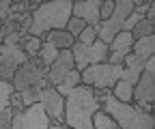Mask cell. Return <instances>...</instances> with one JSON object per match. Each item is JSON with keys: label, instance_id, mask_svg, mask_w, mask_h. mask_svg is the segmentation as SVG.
Masks as SVG:
<instances>
[{"label": "cell", "instance_id": "6da1fadb", "mask_svg": "<svg viewBox=\"0 0 155 129\" xmlns=\"http://www.w3.org/2000/svg\"><path fill=\"white\" fill-rule=\"evenodd\" d=\"M101 110L99 99L95 97V88L75 86L65 97V125L71 129H93V114Z\"/></svg>", "mask_w": 155, "mask_h": 129}, {"label": "cell", "instance_id": "7a4b0ae2", "mask_svg": "<svg viewBox=\"0 0 155 129\" xmlns=\"http://www.w3.org/2000/svg\"><path fill=\"white\" fill-rule=\"evenodd\" d=\"M73 0H54V2H41L32 13V26L28 30L30 37H45L50 30H65L67 22L71 20Z\"/></svg>", "mask_w": 155, "mask_h": 129}, {"label": "cell", "instance_id": "3957f363", "mask_svg": "<svg viewBox=\"0 0 155 129\" xmlns=\"http://www.w3.org/2000/svg\"><path fill=\"white\" fill-rule=\"evenodd\" d=\"M101 110L119 125V129H153L155 118L151 112H142L134 103H123L106 93L101 99Z\"/></svg>", "mask_w": 155, "mask_h": 129}, {"label": "cell", "instance_id": "277c9868", "mask_svg": "<svg viewBox=\"0 0 155 129\" xmlns=\"http://www.w3.org/2000/svg\"><path fill=\"white\" fill-rule=\"evenodd\" d=\"M15 93H24V90H37V93H41V90L48 84V69H43L41 65H39L37 58H28L22 67H19L15 71V76L11 80Z\"/></svg>", "mask_w": 155, "mask_h": 129}, {"label": "cell", "instance_id": "5b68a950", "mask_svg": "<svg viewBox=\"0 0 155 129\" xmlns=\"http://www.w3.org/2000/svg\"><path fill=\"white\" fill-rule=\"evenodd\" d=\"M123 65H110V63H99L91 65L80 73V80L84 86L97 88V90H110L116 82L121 80Z\"/></svg>", "mask_w": 155, "mask_h": 129}, {"label": "cell", "instance_id": "8992f818", "mask_svg": "<svg viewBox=\"0 0 155 129\" xmlns=\"http://www.w3.org/2000/svg\"><path fill=\"white\" fill-rule=\"evenodd\" d=\"M134 13V0H116L114 2V11L112 15L108 17L106 22H99L95 26V34H97V39H99L101 43H110L116 34L121 32L125 20Z\"/></svg>", "mask_w": 155, "mask_h": 129}, {"label": "cell", "instance_id": "52a82bcc", "mask_svg": "<svg viewBox=\"0 0 155 129\" xmlns=\"http://www.w3.org/2000/svg\"><path fill=\"white\" fill-rule=\"evenodd\" d=\"M71 56H73V67L75 71H84L86 67L91 65H99V63H106L108 60V45L101 43L97 39L95 43L86 45V43H80V41H73L71 45Z\"/></svg>", "mask_w": 155, "mask_h": 129}, {"label": "cell", "instance_id": "ba28073f", "mask_svg": "<svg viewBox=\"0 0 155 129\" xmlns=\"http://www.w3.org/2000/svg\"><path fill=\"white\" fill-rule=\"evenodd\" d=\"M50 123H52V118L45 114L43 105L35 103L13 114L11 129H50Z\"/></svg>", "mask_w": 155, "mask_h": 129}, {"label": "cell", "instance_id": "9c48e42d", "mask_svg": "<svg viewBox=\"0 0 155 129\" xmlns=\"http://www.w3.org/2000/svg\"><path fill=\"white\" fill-rule=\"evenodd\" d=\"M153 101H155V56L144 63V71L140 73L138 82L134 86V93H131L134 105L153 103Z\"/></svg>", "mask_w": 155, "mask_h": 129}, {"label": "cell", "instance_id": "30bf717a", "mask_svg": "<svg viewBox=\"0 0 155 129\" xmlns=\"http://www.w3.org/2000/svg\"><path fill=\"white\" fill-rule=\"evenodd\" d=\"M28 60V56L24 54L22 45H7L0 43V80L11 82L15 71Z\"/></svg>", "mask_w": 155, "mask_h": 129}, {"label": "cell", "instance_id": "8fae6325", "mask_svg": "<svg viewBox=\"0 0 155 129\" xmlns=\"http://www.w3.org/2000/svg\"><path fill=\"white\" fill-rule=\"evenodd\" d=\"M39 103L43 105L45 114L56 121V123H65L63 116H65V97L58 95V90L54 86H45L41 93H39Z\"/></svg>", "mask_w": 155, "mask_h": 129}, {"label": "cell", "instance_id": "7c38bea8", "mask_svg": "<svg viewBox=\"0 0 155 129\" xmlns=\"http://www.w3.org/2000/svg\"><path fill=\"white\" fill-rule=\"evenodd\" d=\"M71 69H75V67H73L71 50H61V52H58V56H56V60H54V63L50 65V69H48V84L56 88Z\"/></svg>", "mask_w": 155, "mask_h": 129}, {"label": "cell", "instance_id": "4fadbf2b", "mask_svg": "<svg viewBox=\"0 0 155 129\" xmlns=\"http://www.w3.org/2000/svg\"><path fill=\"white\" fill-rule=\"evenodd\" d=\"M99 9H101V0H75L71 7V17H78L86 26L95 28L99 24Z\"/></svg>", "mask_w": 155, "mask_h": 129}, {"label": "cell", "instance_id": "5bb4252c", "mask_svg": "<svg viewBox=\"0 0 155 129\" xmlns=\"http://www.w3.org/2000/svg\"><path fill=\"white\" fill-rule=\"evenodd\" d=\"M131 45H134L131 32H123V30H121V32L108 43V60H106V63H110V65H121L127 54H131Z\"/></svg>", "mask_w": 155, "mask_h": 129}, {"label": "cell", "instance_id": "9a60e30c", "mask_svg": "<svg viewBox=\"0 0 155 129\" xmlns=\"http://www.w3.org/2000/svg\"><path fill=\"white\" fill-rule=\"evenodd\" d=\"M121 65H123L121 80L127 82V84H131V86H136V82H138V78H140V73L144 71V60L136 58L134 54H127V56L123 58Z\"/></svg>", "mask_w": 155, "mask_h": 129}, {"label": "cell", "instance_id": "2e32d148", "mask_svg": "<svg viewBox=\"0 0 155 129\" xmlns=\"http://www.w3.org/2000/svg\"><path fill=\"white\" fill-rule=\"evenodd\" d=\"M131 54H134L136 58L144 60V63H147L149 58H153V56H155V34L134 41V45H131Z\"/></svg>", "mask_w": 155, "mask_h": 129}, {"label": "cell", "instance_id": "e0dca14e", "mask_svg": "<svg viewBox=\"0 0 155 129\" xmlns=\"http://www.w3.org/2000/svg\"><path fill=\"white\" fill-rule=\"evenodd\" d=\"M45 41H50L58 52H61V50H71V45H73L75 39L67 30H50L48 37H45Z\"/></svg>", "mask_w": 155, "mask_h": 129}, {"label": "cell", "instance_id": "ac0fdd59", "mask_svg": "<svg viewBox=\"0 0 155 129\" xmlns=\"http://www.w3.org/2000/svg\"><path fill=\"white\" fill-rule=\"evenodd\" d=\"M56 56H58V50L50 43V41H41V50H39V54H37V60H39V65H41L43 69H50V65L56 60Z\"/></svg>", "mask_w": 155, "mask_h": 129}, {"label": "cell", "instance_id": "d6986e66", "mask_svg": "<svg viewBox=\"0 0 155 129\" xmlns=\"http://www.w3.org/2000/svg\"><path fill=\"white\" fill-rule=\"evenodd\" d=\"M82 84V80H80V71H75V69H71L67 76L63 78V82L56 86V90H58V95H63V97H67L69 95V90H73L75 86H80Z\"/></svg>", "mask_w": 155, "mask_h": 129}, {"label": "cell", "instance_id": "ffe728a7", "mask_svg": "<svg viewBox=\"0 0 155 129\" xmlns=\"http://www.w3.org/2000/svg\"><path fill=\"white\" fill-rule=\"evenodd\" d=\"M93 129H119V125H116L104 110H97L93 114Z\"/></svg>", "mask_w": 155, "mask_h": 129}, {"label": "cell", "instance_id": "44dd1931", "mask_svg": "<svg viewBox=\"0 0 155 129\" xmlns=\"http://www.w3.org/2000/svg\"><path fill=\"white\" fill-rule=\"evenodd\" d=\"M13 93H15L13 84L7 82V80H0V112L7 110V108H11L9 103H11V95H13Z\"/></svg>", "mask_w": 155, "mask_h": 129}, {"label": "cell", "instance_id": "7402d4cb", "mask_svg": "<svg viewBox=\"0 0 155 129\" xmlns=\"http://www.w3.org/2000/svg\"><path fill=\"white\" fill-rule=\"evenodd\" d=\"M22 50H24V54L28 58H37V54H39V50H41V39L39 37H26V39L22 41Z\"/></svg>", "mask_w": 155, "mask_h": 129}, {"label": "cell", "instance_id": "603a6c76", "mask_svg": "<svg viewBox=\"0 0 155 129\" xmlns=\"http://www.w3.org/2000/svg\"><path fill=\"white\" fill-rule=\"evenodd\" d=\"M153 30H155L153 24H149L147 20H140L138 24L131 28V37H134V41H138V39H144V37H151Z\"/></svg>", "mask_w": 155, "mask_h": 129}, {"label": "cell", "instance_id": "cb8c5ba5", "mask_svg": "<svg viewBox=\"0 0 155 129\" xmlns=\"http://www.w3.org/2000/svg\"><path fill=\"white\" fill-rule=\"evenodd\" d=\"M84 28H86V24H84L82 20H78V17H71V20L67 22V26H65V30L73 37V39H78V34H80Z\"/></svg>", "mask_w": 155, "mask_h": 129}, {"label": "cell", "instance_id": "d4e9b609", "mask_svg": "<svg viewBox=\"0 0 155 129\" xmlns=\"http://www.w3.org/2000/svg\"><path fill=\"white\" fill-rule=\"evenodd\" d=\"M17 95H19V101H22V108L39 103V93L37 90H24V93H17Z\"/></svg>", "mask_w": 155, "mask_h": 129}, {"label": "cell", "instance_id": "484cf974", "mask_svg": "<svg viewBox=\"0 0 155 129\" xmlns=\"http://www.w3.org/2000/svg\"><path fill=\"white\" fill-rule=\"evenodd\" d=\"M75 41H80V43H86V45H91V43H95L97 41V34H95V28H91V26H86L80 34H78V39Z\"/></svg>", "mask_w": 155, "mask_h": 129}, {"label": "cell", "instance_id": "4316f807", "mask_svg": "<svg viewBox=\"0 0 155 129\" xmlns=\"http://www.w3.org/2000/svg\"><path fill=\"white\" fill-rule=\"evenodd\" d=\"M114 11V0H106V2H101V9H99V22H106L108 17L112 15Z\"/></svg>", "mask_w": 155, "mask_h": 129}, {"label": "cell", "instance_id": "83f0119b", "mask_svg": "<svg viewBox=\"0 0 155 129\" xmlns=\"http://www.w3.org/2000/svg\"><path fill=\"white\" fill-rule=\"evenodd\" d=\"M11 15V0H0V20L7 22Z\"/></svg>", "mask_w": 155, "mask_h": 129}, {"label": "cell", "instance_id": "f1b7e54d", "mask_svg": "<svg viewBox=\"0 0 155 129\" xmlns=\"http://www.w3.org/2000/svg\"><path fill=\"white\" fill-rule=\"evenodd\" d=\"M50 129H67V125H65V123H56V121H52V123H50Z\"/></svg>", "mask_w": 155, "mask_h": 129}, {"label": "cell", "instance_id": "f546056e", "mask_svg": "<svg viewBox=\"0 0 155 129\" xmlns=\"http://www.w3.org/2000/svg\"><path fill=\"white\" fill-rule=\"evenodd\" d=\"M0 28H2V20H0Z\"/></svg>", "mask_w": 155, "mask_h": 129}, {"label": "cell", "instance_id": "4dcf8cb0", "mask_svg": "<svg viewBox=\"0 0 155 129\" xmlns=\"http://www.w3.org/2000/svg\"><path fill=\"white\" fill-rule=\"evenodd\" d=\"M67 129H71V127H67Z\"/></svg>", "mask_w": 155, "mask_h": 129}]
</instances>
